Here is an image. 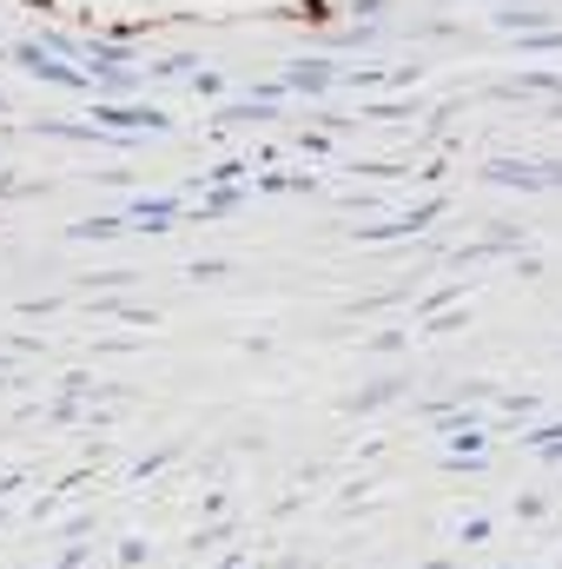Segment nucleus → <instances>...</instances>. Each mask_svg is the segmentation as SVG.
Masks as SVG:
<instances>
[{
    "label": "nucleus",
    "mask_w": 562,
    "mask_h": 569,
    "mask_svg": "<svg viewBox=\"0 0 562 569\" xmlns=\"http://www.w3.org/2000/svg\"><path fill=\"white\" fill-rule=\"evenodd\" d=\"M7 60H13L20 73L47 80V87H67V93H93V73H87V67H73V60H53L40 40H13V47H7Z\"/></svg>",
    "instance_id": "1"
},
{
    "label": "nucleus",
    "mask_w": 562,
    "mask_h": 569,
    "mask_svg": "<svg viewBox=\"0 0 562 569\" xmlns=\"http://www.w3.org/2000/svg\"><path fill=\"white\" fill-rule=\"evenodd\" d=\"M93 127H107L120 140H140V133H172V113L140 107V100H93Z\"/></svg>",
    "instance_id": "2"
},
{
    "label": "nucleus",
    "mask_w": 562,
    "mask_h": 569,
    "mask_svg": "<svg viewBox=\"0 0 562 569\" xmlns=\"http://www.w3.org/2000/svg\"><path fill=\"white\" fill-rule=\"evenodd\" d=\"M443 219V199L430 192V199H418V206H404L398 219H384V226H358V239L364 246H391V239H418V232H430Z\"/></svg>",
    "instance_id": "3"
},
{
    "label": "nucleus",
    "mask_w": 562,
    "mask_h": 569,
    "mask_svg": "<svg viewBox=\"0 0 562 569\" xmlns=\"http://www.w3.org/2000/svg\"><path fill=\"white\" fill-rule=\"evenodd\" d=\"M483 100H550V120H562V73H516L483 87Z\"/></svg>",
    "instance_id": "4"
},
{
    "label": "nucleus",
    "mask_w": 562,
    "mask_h": 569,
    "mask_svg": "<svg viewBox=\"0 0 562 569\" xmlns=\"http://www.w3.org/2000/svg\"><path fill=\"white\" fill-rule=\"evenodd\" d=\"M284 87L291 93H331V87H344V67H331V60H291Z\"/></svg>",
    "instance_id": "5"
},
{
    "label": "nucleus",
    "mask_w": 562,
    "mask_h": 569,
    "mask_svg": "<svg viewBox=\"0 0 562 569\" xmlns=\"http://www.w3.org/2000/svg\"><path fill=\"white\" fill-rule=\"evenodd\" d=\"M436 430H443V457H483V418L450 411V418H436Z\"/></svg>",
    "instance_id": "6"
},
{
    "label": "nucleus",
    "mask_w": 562,
    "mask_h": 569,
    "mask_svg": "<svg viewBox=\"0 0 562 569\" xmlns=\"http://www.w3.org/2000/svg\"><path fill=\"white\" fill-rule=\"evenodd\" d=\"M120 219H127L133 232H165V226L179 219V199H172V192H152V199H133Z\"/></svg>",
    "instance_id": "7"
},
{
    "label": "nucleus",
    "mask_w": 562,
    "mask_h": 569,
    "mask_svg": "<svg viewBox=\"0 0 562 569\" xmlns=\"http://www.w3.org/2000/svg\"><path fill=\"white\" fill-rule=\"evenodd\" d=\"M279 120V107L272 100H225L219 113H212V127L219 133H239V127H272Z\"/></svg>",
    "instance_id": "8"
},
{
    "label": "nucleus",
    "mask_w": 562,
    "mask_h": 569,
    "mask_svg": "<svg viewBox=\"0 0 562 569\" xmlns=\"http://www.w3.org/2000/svg\"><path fill=\"white\" fill-rule=\"evenodd\" d=\"M490 27H496V33H550V27H556V13L530 0V7H496V13H490Z\"/></svg>",
    "instance_id": "9"
},
{
    "label": "nucleus",
    "mask_w": 562,
    "mask_h": 569,
    "mask_svg": "<svg viewBox=\"0 0 562 569\" xmlns=\"http://www.w3.org/2000/svg\"><path fill=\"white\" fill-rule=\"evenodd\" d=\"M404 391H411V378H378V385L351 391L338 411H344V418H364V411H384V405H391V398H404Z\"/></svg>",
    "instance_id": "10"
},
{
    "label": "nucleus",
    "mask_w": 562,
    "mask_h": 569,
    "mask_svg": "<svg viewBox=\"0 0 562 569\" xmlns=\"http://www.w3.org/2000/svg\"><path fill=\"white\" fill-rule=\"evenodd\" d=\"M411 113H423L418 100H371V107H358V120H371V127H398Z\"/></svg>",
    "instance_id": "11"
},
{
    "label": "nucleus",
    "mask_w": 562,
    "mask_h": 569,
    "mask_svg": "<svg viewBox=\"0 0 562 569\" xmlns=\"http://www.w3.org/2000/svg\"><path fill=\"white\" fill-rule=\"evenodd\" d=\"M199 73V53H165V60H145V80H192Z\"/></svg>",
    "instance_id": "12"
},
{
    "label": "nucleus",
    "mask_w": 562,
    "mask_h": 569,
    "mask_svg": "<svg viewBox=\"0 0 562 569\" xmlns=\"http://www.w3.org/2000/svg\"><path fill=\"white\" fill-rule=\"evenodd\" d=\"M239 206H245V192H239V186H205L199 219H225V212H239Z\"/></svg>",
    "instance_id": "13"
},
{
    "label": "nucleus",
    "mask_w": 562,
    "mask_h": 569,
    "mask_svg": "<svg viewBox=\"0 0 562 569\" xmlns=\"http://www.w3.org/2000/svg\"><path fill=\"white\" fill-rule=\"evenodd\" d=\"M284 20H304V27L331 33V27H338V7H331V0H298V7H284Z\"/></svg>",
    "instance_id": "14"
},
{
    "label": "nucleus",
    "mask_w": 562,
    "mask_h": 569,
    "mask_svg": "<svg viewBox=\"0 0 562 569\" xmlns=\"http://www.w3.org/2000/svg\"><path fill=\"white\" fill-rule=\"evenodd\" d=\"M40 47H47L53 60H80V67H87V40H73V33H60V27H40Z\"/></svg>",
    "instance_id": "15"
},
{
    "label": "nucleus",
    "mask_w": 562,
    "mask_h": 569,
    "mask_svg": "<svg viewBox=\"0 0 562 569\" xmlns=\"http://www.w3.org/2000/svg\"><path fill=\"white\" fill-rule=\"evenodd\" d=\"M133 87H145V73H100L93 80V100H127Z\"/></svg>",
    "instance_id": "16"
},
{
    "label": "nucleus",
    "mask_w": 562,
    "mask_h": 569,
    "mask_svg": "<svg viewBox=\"0 0 562 569\" xmlns=\"http://www.w3.org/2000/svg\"><path fill=\"white\" fill-rule=\"evenodd\" d=\"M523 450H536V457H550V450H562V418H543L536 430H523Z\"/></svg>",
    "instance_id": "17"
},
{
    "label": "nucleus",
    "mask_w": 562,
    "mask_h": 569,
    "mask_svg": "<svg viewBox=\"0 0 562 569\" xmlns=\"http://www.w3.org/2000/svg\"><path fill=\"white\" fill-rule=\"evenodd\" d=\"M113 232H127V219H73L67 226V239H113Z\"/></svg>",
    "instance_id": "18"
},
{
    "label": "nucleus",
    "mask_w": 562,
    "mask_h": 569,
    "mask_svg": "<svg viewBox=\"0 0 562 569\" xmlns=\"http://www.w3.org/2000/svg\"><path fill=\"white\" fill-rule=\"evenodd\" d=\"M496 411H503L510 425H530V418H536V398H523V391H503V398H496Z\"/></svg>",
    "instance_id": "19"
},
{
    "label": "nucleus",
    "mask_w": 562,
    "mask_h": 569,
    "mask_svg": "<svg viewBox=\"0 0 562 569\" xmlns=\"http://www.w3.org/2000/svg\"><path fill=\"white\" fill-rule=\"evenodd\" d=\"M225 272H232L225 259H192V266H185V279H192V284H219Z\"/></svg>",
    "instance_id": "20"
},
{
    "label": "nucleus",
    "mask_w": 562,
    "mask_h": 569,
    "mask_svg": "<svg viewBox=\"0 0 562 569\" xmlns=\"http://www.w3.org/2000/svg\"><path fill=\"white\" fill-rule=\"evenodd\" d=\"M364 345H371L378 358H391V351H404V345H411V331H398V325H391V331H371Z\"/></svg>",
    "instance_id": "21"
},
{
    "label": "nucleus",
    "mask_w": 562,
    "mask_h": 569,
    "mask_svg": "<svg viewBox=\"0 0 562 569\" xmlns=\"http://www.w3.org/2000/svg\"><path fill=\"white\" fill-rule=\"evenodd\" d=\"M550 47H562V27H550V33H523V40H516V53H550Z\"/></svg>",
    "instance_id": "22"
},
{
    "label": "nucleus",
    "mask_w": 562,
    "mask_h": 569,
    "mask_svg": "<svg viewBox=\"0 0 562 569\" xmlns=\"http://www.w3.org/2000/svg\"><path fill=\"white\" fill-rule=\"evenodd\" d=\"M423 331H430V338H443V331H463V311H436Z\"/></svg>",
    "instance_id": "23"
},
{
    "label": "nucleus",
    "mask_w": 562,
    "mask_h": 569,
    "mask_svg": "<svg viewBox=\"0 0 562 569\" xmlns=\"http://www.w3.org/2000/svg\"><path fill=\"white\" fill-rule=\"evenodd\" d=\"M490 537H496V523H490V517H470V523H463V543H490Z\"/></svg>",
    "instance_id": "24"
},
{
    "label": "nucleus",
    "mask_w": 562,
    "mask_h": 569,
    "mask_svg": "<svg viewBox=\"0 0 562 569\" xmlns=\"http://www.w3.org/2000/svg\"><path fill=\"white\" fill-rule=\"evenodd\" d=\"M225 537H232V530H225V523H205V530H199V537H192V550H219V543H225Z\"/></svg>",
    "instance_id": "25"
},
{
    "label": "nucleus",
    "mask_w": 562,
    "mask_h": 569,
    "mask_svg": "<svg viewBox=\"0 0 562 569\" xmlns=\"http://www.w3.org/2000/svg\"><path fill=\"white\" fill-rule=\"evenodd\" d=\"M27 192H40L33 179H13V172H0V199H27Z\"/></svg>",
    "instance_id": "26"
},
{
    "label": "nucleus",
    "mask_w": 562,
    "mask_h": 569,
    "mask_svg": "<svg viewBox=\"0 0 562 569\" xmlns=\"http://www.w3.org/2000/svg\"><path fill=\"white\" fill-rule=\"evenodd\" d=\"M384 7H391V0H351L344 13H351V20H384Z\"/></svg>",
    "instance_id": "27"
},
{
    "label": "nucleus",
    "mask_w": 562,
    "mask_h": 569,
    "mask_svg": "<svg viewBox=\"0 0 562 569\" xmlns=\"http://www.w3.org/2000/svg\"><path fill=\"white\" fill-rule=\"evenodd\" d=\"M298 146H304L311 159H324V152H331V133H298Z\"/></svg>",
    "instance_id": "28"
},
{
    "label": "nucleus",
    "mask_w": 562,
    "mask_h": 569,
    "mask_svg": "<svg viewBox=\"0 0 562 569\" xmlns=\"http://www.w3.org/2000/svg\"><path fill=\"white\" fill-rule=\"evenodd\" d=\"M120 563H127V569L145 563V543H140V537H127V543H120Z\"/></svg>",
    "instance_id": "29"
},
{
    "label": "nucleus",
    "mask_w": 562,
    "mask_h": 569,
    "mask_svg": "<svg viewBox=\"0 0 562 569\" xmlns=\"http://www.w3.org/2000/svg\"><path fill=\"white\" fill-rule=\"evenodd\" d=\"M219 87H225V80H219V73H192V93H199V100H212V93H219Z\"/></svg>",
    "instance_id": "30"
},
{
    "label": "nucleus",
    "mask_w": 562,
    "mask_h": 569,
    "mask_svg": "<svg viewBox=\"0 0 562 569\" xmlns=\"http://www.w3.org/2000/svg\"><path fill=\"white\" fill-rule=\"evenodd\" d=\"M516 279H543V259L536 252H516Z\"/></svg>",
    "instance_id": "31"
},
{
    "label": "nucleus",
    "mask_w": 562,
    "mask_h": 569,
    "mask_svg": "<svg viewBox=\"0 0 562 569\" xmlns=\"http://www.w3.org/2000/svg\"><path fill=\"white\" fill-rule=\"evenodd\" d=\"M13 490H20V477H13V470H0V497H13Z\"/></svg>",
    "instance_id": "32"
},
{
    "label": "nucleus",
    "mask_w": 562,
    "mask_h": 569,
    "mask_svg": "<svg viewBox=\"0 0 562 569\" xmlns=\"http://www.w3.org/2000/svg\"><path fill=\"white\" fill-rule=\"evenodd\" d=\"M490 7H530V0H490Z\"/></svg>",
    "instance_id": "33"
},
{
    "label": "nucleus",
    "mask_w": 562,
    "mask_h": 569,
    "mask_svg": "<svg viewBox=\"0 0 562 569\" xmlns=\"http://www.w3.org/2000/svg\"><path fill=\"white\" fill-rule=\"evenodd\" d=\"M550 463H556V470H562V450H550Z\"/></svg>",
    "instance_id": "34"
},
{
    "label": "nucleus",
    "mask_w": 562,
    "mask_h": 569,
    "mask_svg": "<svg viewBox=\"0 0 562 569\" xmlns=\"http://www.w3.org/2000/svg\"><path fill=\"white\" fill-rule=\"evenodd\" d=\"M423 569H456V563H423Z\"/></svg>",
    "instance_id": "35"
},
{
    "label": "nucleus",
    "mask_w": 562,
    "mask_h": 569,
    "mask_svg": "<svg viewBox=\"0 0 562 569\" xmlns=\"http://www.w3.org/2000/svg\"><path fill=\"white\" fill-rule=\"evenodd\" d=\"M0 113H7V100H0Z\"/></svg>",
    "instance_id": "36"
},
{
    "label": "nucleus",
    "mask_w": 562,
    "mask_h": 569,
    "mask_svg": "<svg viewBox=\"0 0 562 569\" xmlns=\"http://www.w3.org/2000/svg\"><path fill=\"white\" fill-rule=\"evenodd\" d=\"M60 569H67V563H60Z\"/></svg>",
    "instance_id": "37"
}]
</instances>
